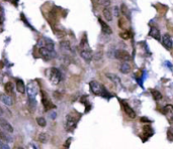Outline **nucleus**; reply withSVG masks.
Here are the masks:
<instances>
[{"instance_id":"f257e3e1","label":"nucleus","mask_w":173,"mask_h":149,"mask_svg":"<svg viewBox=\"0 0 173 149\" xmlns=\"http://www.w3.org/2000/svg\"><path fill=\"white\" fill-rule=\"evenodd\" d=\"M89 88H90L91 93L96 96L105 97V98H109V97H111V95L108 94V92L105 90V88L103 87L100 83L96 82V81H91L89 83Z\"/></svg>"},{"instance_id":"f03ea898","label":"nucleus","mask_w":173,"mask_h":149,"mask_svg":"<svg viewBox=\"0 0 173 149\" xmlns=\"http://www.w3.org/2000/svg\"><path fill=\"white\" fill-rule=\"evenodd\" d=\"M47 74L49 77V80L53 85H58L62 80V74L58 68H50L47 71Z\"/></svg>"},{"instance_id":"7ed1b4c3","label":"nucleus","mask_w":173,"mask_h":149,"mask_svg":"<svg viewBox=\"0 0 173 149\" xmlns=\"http://www.w3.org/2000/svg\"><path fill=\"white\" fill-rule=\"evenodd\" d=\"M39 91H40L39 86H37V84H36L34 82H30V84H27V95H28V100L36 99Z\"/></svg>"},{"instance_id":"20e7f679","label":"nucleus","mask_w":173,"mask_h":149,"mask_svg":"<svg viewBox=\"0 0 173 149\" xmlns=\"http://www.w3.org/2000/svg\"><path fill=\"white\" fill-rule=\"evenodd\" d=\"M39 53L45 61H51L52 59H54L56 56V51L48 50L46 47H39Z\"/></svg>"},{"instance_id":"39448f33","label":"nucleus","mask_w":173,"mask_h":149,"mask_svg":"<svg viewBox=\"0 0 173 149\" xmlns=\"http://www.w3.org/2000/svg\"><path fill=\"white\" fill-rule=\"evenodd\" d=\"M37 47H46L48 50H55V44L52 39L48 38V37H42L40 41H37Z\"/></svg>"},{"instance_id":"423d86ee","label":"nucleus","mask_w":173,"mask_h":149,"mask_svg":"<svg viewBox=\"0 0 173 149\" xmlns=\"http://www.w3.org/2000/svg\"><path fill=\"white\" fill-rule=\"evenodd\" d=\"M78 119H79V117H78V118H76L75 116L69 114V115L67 116V121H66V126H65L66 130L69 131V132H70V131H73L75 129V127H76V125H77Z\"/></svg>"},{"instance_id":"0eeeda50","label":"nucleus","mask_w":173,"mask_h":149,"mask_svg":"<svg viewBox=\"0 0 173 149\" xmlns=\"http://www.w3.org/2000/svg\"><path fill=\"white\" fill-rule=\"evenodd\" d=\"M120 105H122V107H123V110L125 111V113L130 117V118H132V119L136 118V113H135V111L133 110V108L128 104V103L126 101H123V100H120Z\"/></svg>"},{"instance_id":"6e6552de","label":"nucleus","mask_w":173,"mask_h":149,"mask_svg":"<svg viewBox=\"0 0 173 149\" xmlns=\"http://www.w3.org/2000/svg\"><path fill=\"white\" fill-rule=\"evenodd\" d=\"M80 56H82V59H84L85 61H91L92 59V51L89 47V45L87 47H81V50H80Z\"/></svg>"},{"instance_id":"1a4fd4ad","label":"nucleus","mask_w":173,"mask_h":149,"mask_svg":"<svg viewBox=\"0 0 173 149\" xmlns=\"http://www.w3.org/2000/svg\"><path fill=\"white\" fill-rule=\"evenodd\" d=\"M115 58L123 62H130L132 59L131 56H130L126 50H119L115 51Z\"/></svg>"},{"instance_id":"9d476101","label":"nucleus","mask_w":173,"mask_h":149,"mask_svg":"<svg viewBox=\"0 0 173 149\" xmlns=\"http://www.w3.org/2000/svg\"><path fill=\"white\" fill-rule=\"evenodd\" d=\"M162 44L163 47L166 48V50H171L172 47H173V41L170 37L169 34H164L162 36Z\"/></svg>"},{"instance_id":"9b49d317","label":"nucleus","mask_w":173,"mask_h":149,"mask_svg":"<svg viewBox=\"0 0 173 149\" xmlns=\"http://www.w3.org/2000/svg\"><path fill=\"white\" fill-rule=\"evenodd\" d=\"M0 127L3 129V131L5 133H12L13 132V128L6 120L3 118H0Z\"/></svg>"},{"instance_id":"f8f14e48","label":"nucleus","mask_w":173,"mask_h":149,"mask_svg":"<svg viewBox=\"0 0 173 149\" xmlns=\"http://www.w3.org/2000/svg\"><path fill=\"white\" fill-rule=\"evenodd\" d=\"M42 103H43V105H44V107H45V109L47 111L50 110V109L55 108L54 104L50 101V100H49V98L46 97L45 93H42Z\"/></svg>"},{"instance_id":"ddd939ff","label":"nucleus","mask_w":173,"mask_h":149,"mask_svg":"<svg viewBox=\"0 0 173 149\" xmlns=\"http://www.w3.org/2000/svg\"><path fill=\"white\" fill-rule=\"evenodd\" d=\"M0 101L7 106H11L13 104V101L12 99H11V97L4 93H0Z\"/></svg>"},{"instance_id":"4468645a","label":"nucleus","mask_w":173,"mask_h":149,"mask_svg":"<svg viewBox=\"0 0 173 149\" xmlns=\"http://www.w3.org/2000/svg\"><path fill=\"white\" fill-rule=\"evenodd\" d=\"M149 35L153 37L154 39H157V41H160L161 39V34H160V30L158 29L157 27L152 26L151 29L149 31Z\"/></svg>"},{"instance_id":"2eb2a0df","label":"nucleus","mask_w":173,"mask_h":149,"mask_svg":"<svg viewBox=\"0 0 173 149\" xmlns=\"http://www.w3.org/2000/svg\"><path fill=\"white\" fill-rule=\"evenodd\" d=\"M98 21L100 23V26H101V30H102L103 33H105V34H111L112 33V30H111V26H109L106 22H104L102 19H100V18L98 19Z\"/></svg>"},{"instance_id":"dca6fc26","label":"nucleus","mask_w":173,"mask_h":149,"mask_svg":"<svg viewBox=\"0 0 173 149\" xmlns=\"http://www.w3.org/2000/svg\"><path fill=\"white\" fill-rule=\"evenodd\" d=\"M163 112L167 116V118L173 121V105H166L165 107H164Z\"/></svg>"},{"instance_id":"f3484780","label":"nucleus","mask_w":173,"mask_h":149,"mask_svg":"<svg viewBox=\"0 0 173 149\" xmlns=\"http://www.w3.org/2000/svg\"><path fill=\"white\" fill-rule=\"evenodd\" d=\"M15 86H16L17 92H19L21 94H24L25 92H27V89H25V85H24V81H22V80L17 79V80H16Z\"/></svg>"},{"instance_id":"a211bd4d","label":"nucleus","mask_w":173,"mask_h":149,"mask_svg":"<svg viewBox=\"0 0 173 149\" xmlns=\"http://www.w3.org/2000/svg\"><path fill=\"white\" fill-rule=\"evenodd\" d=\"M120 71H122L123 74H129L130 71H132V68H131V65L129 64L128 62H123L122 65H120Z\"/></svg>"},{"instance_id":"6ab92c4d","label":"nucleus","mask_w":173,"mask_h":149,"mask_svg":"<svg viewBox=\"0 0 173 149\" xmlns=\"http://www.w3.org/2000/svg\"><path fill=\"white\" fill-rule=\"evenodd\" d=\"M143 131H144V135H145V138H144L145 140H144V141H146L147 138H149V137H151L153 135V129L151 128V126H149V125L144 126Z\"/></svg>"},{"instance_id":"aec40b11","label":"nucleus","mask_w":173,"mask_h":149,"mask_svg":"<svg viewBox=\"0 0 173 149\" xmlns=\"http://www.w3.org/2000/svg\"><path fill=\"white\" fill-rule=\"evenodd\" d=\"M102 13H103V16H104V18L106 19V20H108V21H111V20H112V13H111V10L109 9L107 6H105L104 8H103Z\"/></svg>"},{"instance_id":"412c9836","label":"nucleus","mask_w":173,"mask_h":149,"mask_svg":"<svg viewBox=\"0 0 173 149\" xmlns=\"http://www.w3.org/2000/svg\"><path fill=\"white\" fill-rule=\"evenodd\" d=\"M60 47H61V50L63 51H65V53H70L71 51V45L69 41H62Z\"/></svg>"},{"instance_id":"4be33fe9","label":"nucleus","mask_w":173,"mask_h":149,"mask_svg":"<svg viewBox=\"0 0 173 149\" xmlns=\"http://www.w3.org/2000/svg\"><path fill=\"white\" fill-rule=\"evenodd\" d=\"M151 93H152L153 98H154V100H156V101H160V100L162 99V95H161V93H160L159 91L152 90Z\"/></svg>"},{"instance_id":"5701e85b","label":"nucleus","mask_w":173,"mask_h":149,"mask_svg":"<svg viewBox=\"0 0 173 149\" xmlns=\"http://www.w3.org/2000/svg\"><path fill=\"white\" fill-rule=\"evenodd\" d=\"M122 11H123V15H125V17H126L127 19H130V18H131V12H130V11H129L128 7H127L125 4H123V5H122Z\"/></svg>"},{"instance_id":"b1692460","label":"nucleus","mask_w":173,"mask_h":149,"mask_svg":"<svg viewBox=\"0 0 173 149\" xmlns=\"http://www.w3.org/2000/svg\"><path fill=\"white\" fill-rule=\"evenodd\" d=\"M5 92H7V94H12L13 93V84L12 83H6L4 86Z\"/></svg>"},{"instance_id":"393cba45","label":"nucleus","mask_w":173,"mask_h":149,"mask_svg":"<svg viewBox=\"0 0 173 149\" xmlns=\"http://www.w3.org/2000/svg\"><path fill=\"white\" fill-rule=\"evenodd\" d=\"M120 36L122 37L123 39H125V41H127V39H130L131 38V33L129 32V31L125 30L123 32H120Z\"/></svg>"},{"instance_id":"a878e982","label":"nucleus","mask_w":173,"mask_h":149,"mask_svg":"<svg viewBox=\"0 0 173 149\" xmlns=\"http://www.w3.org/2000/svg\"><path fill=\"white\" fill-rule=\"evenodd\" d=\"M97 4L102 5V6H109L111 4V0H95Z\"/></svg>"},{"instance_id":"bb28decb","label":"nucleus","mask_w":173,"mask_h":149,"mask_svg":"<svg viewBox=\"0 0 173 149\" xmlns=\"http://www.w3.org/2000/svg\"><path fill=\"white\" fill-rule=\"evenodd\" d=\"M119 26L122 28V29H126V27H127V24H126V17H125V18L120 17V18L119 19Z\"/></svg>"},{"instance_id":"cd10ccee","label":"nucleus","mask_w":173,"mask_h":149,"mask_svg":"<svg viewBox=\"0 0 173 149\" xmlns=\"http://www.w3.org/2000/svg\"><path fill=\"white\" fill-rule=\"evenodd\" d=\"M37 123L40 126H42V127H45L46 124H47V121H46L45 118H43V117H40V118H37Z\"/></svg>"},{"instance_id":"c85d7f7f","label":"nucleus","mask_w":173,"mask_h":149,"mask_svg":"<svg viewBox=\"0 0 173 149\" xmlns=\"http://www.w3.org/2000/svg\"><path fill=\"white\" fill-rule=\"evenodd\" d=\"M107 78H109L111 80H112V81H114V83H119L120 82V79L117 78V76H115V74H107Z\"/></svg>"},{"instance_id":"c756f323","label":"nucleus","mask_w":173,"mask_h":149,"mask_svg":"<svg viewBox=\"0 0 173 149\" xmlns=\"http://www.w3.org/2000/svg\"><path fill=\"white\" fill-rule=\"evenodd\" d=\"M47 135H46L45 133H41L40 134V136H39V140L41 141L42 143H46L47 142Z\"/></svg>"},{"instance_id":"7c9ffc66","label":"nucleus","mask_w":173,"mask_h":149,"mask_svg":"<svg viewBox=\"0 0 173 149\" xmlns=\"http://www.w3.org/2000/svg\"><path fill=\"white\" fill-rule=\"evenodd\" d=\"M0 148H1V149H8V148H9V146H8L7 144H4V143H2L1 140H0Z\"/></svg>"},{"instance_id":"2f4dec72","label":"nucleus","mask_w":173,"mask_h":149,"mask_svg":"<svg viewBox=\"0 0 173 149\" xmlns=\"http://www.w3.org/2000/svg\"><path fill=\"white\" fill-rule=\"evenodd\" d=\"M119 8L117 7H114V14H115V16H119L120 15V12H119Z\"/></svg>"},{"instance_id":"473e14b6","label":"nucleus","mask_w":173,"mask_h":149,"mask_svg":"<svg viewBox=\"0 0 173 149\" xmlns=\"http://www.w3.org/2000/svg\"><path fill=\"white\" fill-rule=\"evenodd\" d=\"M56 116H57V114H56V113H55V112H54V113H52V114H51V116H50V117H51L52 119H54V118H55V117H56Z\"/></svg>"},{"instance_id":"72a5a7b5","label":"nucleus","mask_w":173,"mask_h":149,"mask_svg":"<svg viewBox=\"0 0 173 149\" xmlns=\"http://www.w3.org/2000/svg\"><path fill=\"white\" fill-rule=\"evenodd\" d=\"M169 135H172V139H173V129H169Z\"/></svg>"},{"instance_id":"f704fd0d","label":"nucleus","mask_w":173,"mask_h":149,"mask_svg":"<svg viewBox=\"0 0 173 149\" xmlns=\"http://www.w3.org/2000/svg\"><path fill=\"white\" fill-rule=\"evenodd\" d=\"M2 114H3V112H2V109L0 108V116H2Z\"/></svg>"}]
</instances>
